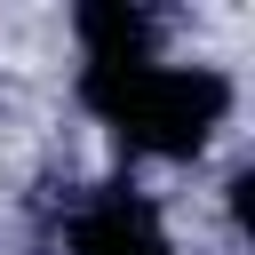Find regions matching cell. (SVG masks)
I'll return each instance as SVG.
<instances>
[{"label": "cell", "instance_id": "1", "mask_svg": "<svg viewBox=\"0 0 255 255\" xmlns=\"http://www.w3.org/2000/svg\"><path fill=\"white\" fill-rule=\"evenodd\" d=\"M88 96L104 104L112 128H128L151 151H191L223 120V104H231V88L215 72H199V64H151V56L143 64H96Z\"/></svg>", "mask_w": 255, "mask_h": 255}, {"label": "cell", "instance_id": "2", "mask_svg": "<svg viewBox=\"0 0 255 255\" xmlns=\"http://www.w3.org/2000/svg\"><path fill=\"white\" fill-rule=\"evenodd\" d=\"M80 255H167V239H159L143 215L104 207V215H88V223H80Z\"/></svg>", "mask_w": 255, "mask_h": 255}]
</instances>
